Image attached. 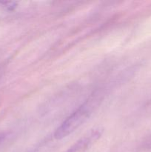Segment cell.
<instances>
[{"label": "cell", "mask_w": 151, "mask_h": 152, "mask_svg": "<svg viewBox=\"0 0 151 152\" xmlns=\"http://www.w3.org/2000/svg\"><path fill=\"white\" fill-rule=\"evenodd\" d=\"M93 107V104L90 101L83 104L59 126L55 132L54 137L56 140H62L75 132L90 117Z\"/></svg>", "instance_id": "1"}, {"label": "cell", "mask_w": 151, "mask_h": 152, "mask_svg": "<svg viewBox=\"0 0 151 152\" xmlns=\"http://www.w3.org/2000/svg\"><path fill=\"white\" fill-rule=\"evenodd\" d=\"M102 130L101 129H94L80 138L74 145H73L67 152H85L98 140L102 136Z\"/></svg>", "instance_id": "2"}, {"label": "cell", "mask_w": 151, "mask_h": 152, "mask_svg": "<svg viewBox=\"0 0 151 152\" xmlns=\"http://www.w3.org/2000/svg\"><path fill=\"white\" fill-rule=\"evenodd\" d=\"M0 4L7 10H13L16 7L17 4L14 1H0Z\"/></svg>", "instance_id": "3"}, {"label": "cell", "mask_w": 151, "mask_h": 152, "mask_svg": "<svg viewBox=\"0 0 151 152\" xmlns=\"http://www.w3.org/2000/svg\"><path fill=\"white\" fill-rule=\"evenodd\" d=\"M0 140H1V136H0Z\"/></svg>", "instance_id": "4"}]
</instances>
